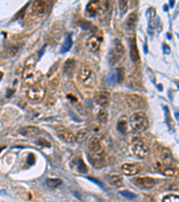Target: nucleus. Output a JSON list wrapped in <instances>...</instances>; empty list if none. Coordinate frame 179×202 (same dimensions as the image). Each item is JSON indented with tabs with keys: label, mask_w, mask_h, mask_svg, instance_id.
<instances>
[{
	"label": "nucleus",
	"mask_w": 179,
	"mask_h": 202,
	"mask_svg": "<svg viewBox=\"0 0 179 202\" xmlns=\"http://www.w3.org/2000/svg\"><path fill=\"white\" fill-rule=\"evenodd\" d=\"M45 92H46V89L44 87L43 84L37 83L34 85H32L27 92V95L29 97V99L34 103H39L41 101L43 100L44 96H45Z\"/></svg>",
	"instance_id": "5"
},
{
	"label": "nucleus",
	"mask_w": 179,
	"mask_h": 202,
	"mask_svg": "<svg viewBox=\"0 0 179 202\" xmlns=\"http://www.w3.org/2000/svg\"><path fill=\"white\" fill-rule=\"evenodd\" d=\"M125 100L129 107L132 109H141L144 106L143 100L136 94H128L126 95Z\"/></svg>",
	"instance_id": "10"
},
{
	"label": "nucleus",
	"mask_w": 179,
	"mask_h": 202,
	"mask_svg": "<svg viewBox=\"0 0 179 202\" xmlns=\"http://www.w3.org/2000/svg\"><path fill=\"white\" fill-rule=\"evenodd\" d=\"M119 194L122 195L123 197L127 198H130V199L135 198L137 197V195H136L135 193L131 192V191H129V190H120V191H119Z\"/></svg>",
	"instance_id": "32"
},
{
	"label": "nucleus",
	"mask_w": 179,
	"mask_h": 202,
	"mask_svg": "<svg viewBox=\"0 0 179 202\" xmlns=\"http://www.w3.org/2000/svg\"><path fill=\"white\" fill-rule=\"evenodd\" d=\"M136 19H137V16L134 13H131L126 21H125V25H124V29H125V32L128 33V34H132L134 31V27H135V24H136Z\"/></svg>",
	"instance_id": "15"
},
{
	"label": "nucleus",
	"mask_w": 179,
	"mask_h": 202,
	"mask_svg": "<svg viewBox=\"0 0 179 202\" xmlns=\"http://www.w3.org/2000/svg\"><path fill=\"white\" fill-rule=\"evenodd\" d=\"M133 183L140 189H150L156 184V180L150 177H135L132 180Z\"/></svg>",
	"instance_id": "7"
},
{
	"label": "nucleus",
	"mask_w": 179,
	"mask_h": 202,
	"mask_svg": "<svg viewBox=\"0 0 179 202\" xmlns=\"http://www.w3.org/2000/svg\"><path fill=\"white\" fill-rule=\"evenodd\" d=\"M118 4H119V8H120V13L123 16L127 10V2L126 1H119Z\"/></svg>",
	"instance_id": "34"
},
{
	"label": "nucleus",
	"mask_w": 179,
	"mask_h": 202,
	"mask_svg": "<svg viewBox=\"0 0 179 202\" xmlns=\"http://www.w3.org/2000/svg\"><path fill=\"white\" fill-rule=\"evenodd\" d=\"M3 75H4V74H3V72H1L0 71V80L2 79V77H3Z\"/></svg>",
	"instance_id": "37"
},
{
	"label": "nucleus",
	"mask_w": 179,
	"mask_h": 202,
	"mask_svg": "<svg viewBox=\"0 0 179 202\" xmlns=\"http://www.w3.org/2000/svg\"><path fill=\"white\" fill-rule=\"evenodd\" d=\"M35 157H34V155H32V154H30L29 155V156H28V160H27V162H28V164H34V162H35V159H34Z\"/></svg>",
	"instance_id": "35"
},
{
	"label": "nucleus",
	"mask_w": 179,
	"mask_h": 202,
	"mask_svg": "<svg viewBox=\"0 0 179 202\" xmlns=\"http://www.w3.org/2000/svg\"><path fill=\"white\" fill-rule=\"evenodd\" d=\"M88 148H89V152L91 153H98V152L104 151L101 137L97 135L92 136L88 142Z\"/></svg>",
	"instance_id": "8"
},
{
	"label": "nucleus",
	"mask_w": 179,
	"mask_h": 202,
	"mask_svg": "<svg viewBox=\"0 0 179 202\" xmlns=\"http://www.w3.org/2000/svg\"><path fill=\"white\" fill-rule=\"evenodd\" d=\"M173 6H174V1H171V2H170V7H172Z\"/></svg>",
	"instance_id": "39"
},
{
	"label": "nucleus",
	"mask_w": 179,
	"mask_h": 202,
	"mask_svg": "<svg viewBox=\"0 0 179 202\" xmlns=\"http://www.w3.org/2000/svg\"><path fill=\"white\" fill-rule=\"evenodd\" d=\"M108 181L111 185H113L116 188H119L123 185V178H122V176L117 175V174H114V175L109 176Z\"/></svg>",
	"instance_id": "22"
},
{
	"label": "nucleus",
	"mask_w": 179,
	"mask_h": 202,
	"mask_svg": "<svg viewBox=\"0 0 179 202\" xmlns=\"http://www.w3.org/2000/svg\"><path fill=\"white\" fill-rule=\"evenodd\" d=\"M175 118L179 120V112H175Z\"/></svg>",
	"instance_id": "38"
},
{
	"label": "nucleus",
	"mask_w": 179,
	"mask_h": 202,
	"mask_svg": "<svg viewBox=\"0 0 179 202\" xmlns=\"http://www.w3.org/2000/svg\"><path fill=\"white\" fill-rule=\"evenodd\" d=\"M80 83L87 88H92L96 83V75L94 71L88 66H83L78 73Z\"/></svg>",
	"instance_id": "1"
},
{
	"label": "nucleus",
	"mask_w": 179,
	"mask_h": 202,
	"mask_svg": "<svg viewBox=\"0 0 179 202\" xmlns=\"http://www.w3.org/2000/svg\"><path fill=\"white\" fill-rule=\"evenodd\" d=\"M163 173L165 175H167V176H174V175H176L177 174V172L175 168L171 167V166H166L165 169L162 170Z\"/></svg>",
	"instance_id": "30"
},
{
	"label": "nucleus",
	"mask_w": 179,
	"mask_h": 202,
	"mask_svg": "<svg viewBox=\"0 0 179 202\" xmlns=\"http://www.w3.org/2000/svg\"><path fill=\"white\" fill-rule=\"evenodd\" d=\"M39 132H40V129L37 127H34V126H28V127L22 129V130H21V133L24 136L28 137V138L34 137V136L38 135Z\"/></svg>",
	"instance_id": "21"
},
{
	"label": "nucleus",
	"mask_w": 179,
	"mask_h": 202,
	"mask_svg": "<svg viewBox=\"0 0 179 202\" xmlns=\"http://www.w3.org/2000/svg\"><path fill=\"white\" fill-rule=\"evenodd\" d=\"M86 12L90 16H96L99 12H100V6L99 1H91L87 5Z\"/></svg>",
	"instance_id": "18"
},
{
	"label": "nucleus",
	"mask_w": 179,
	"mask_h": 202,
	"mask_svg": "<svg viewBox=\"0 0 179 202\" xmlns=\"http://www.w3.org/2000/svg\"><path fill=\"white\" fill-rule=\"evenodd\" d=\"M130 123L135 131L142 132L148 128L149 121L146 114L142 112H136L130 117Z\"/></svg>",
	"instance_id": "2"
},
{
	"label": "nucleus",
	"mask_w": 179,
	"mask_h": 202,
	"mask_svg": "<svg viewBox=\"0 0 179 202\" xmlns=\"http://www.w3.org/2000/svg\"><path fill=\"white\" fill-rule=\"evenodd\" d=\"M117 129L123 133V134H125L126 131H127V122H126V120L122 118L119 120V121L117 122Z\"/></svg>",
	"instance_id": "28"
},
{
	"label": "nucleus",
	"mask_w": 179,
	"mask_h": 202,
	"mask_svg": "<svg viewBox=\"0 0 179 202\" xmlns=\"http://www.w3.org/2000/svg\"><path fill=\"white\" fill-rule=\"evenodd\" d=\"M47 8H48V3L46 1H42V0H41V1H34L32 3L33 12L40 16H42L43 15L46 14Z\"/></svg>",
	"instance_id": "13"
},
{
	"label": "nucleus",
	"mask_w": 179,
	"mask_h": 202,
	"mask_svg": "<svg viewBox=\"0 0 179 202\" xmlns=\"http://www.w3.org/2000/svg\"><path fill=\"white\" fill-rule=\"evenodd\" d=\"M57 136L59 137V138L62 139L66 143L72 144V143L76 141L75 135L66 128H64V127L58 128L57 130Z\"/></svg>",
	"instance_id": "9"
},
{
	"label": "nucleus",
	"mask_w": 179,
	"mask_h": 202,
	"mask_svg": "<svg viewBox=\"0 0 179 202\" xmlns=\"http://www.w3.org/2000/svg\"><path fill=\"white\" fill-rule=\"evenodd\" d=\"M72 46H73V39H72V36L69 35L66 37V41H64V43L61 47V52L65 53V52L68 51L72 48Z\"/></svg>",
	"instance_id": "25"
},
{
	"label": "nucleus",
	"mask_w": 179,
	"mask_h": 202,
	"mask_svg": "<svg viewBox=\"0 0 179 202\" xmlns=\"http://www.w3.org/2000/svg\"><path fill=\"white\" fill-rule=\"evenodd\" d=\"M124 79V69L120 67L116 69V81L117 83H122Z\"/></svg>",
	"instance_id": "31"
},
{
	"label": "nucleus",
	"mask_w": 179,
	"mask_h": 202,
	"mask_svg": "<svg viewBox=\"0 0 179 202\" xmlns=\"http://www.w3.org/2000/svg\"><path fill=\"white\" fill-rule=\"evenodd\" d=\"M62 181L60 179H49L47 180V185L50 188H56L61 185Z\"/></svg>",
	"instance_id": "29"
},
{
	"label": "nucleus",
	"mask_w": 179,
	"mask_h": 202,
	"mask_svg": "<svg viewBox=\"0 0 179 202\" xmlns=\"http://www.w3.org/2000/svg\"><path fill=\"white\" fill-rule=\"evenodd\" d=\"M94 101H95V103L98 104L99 105H100L102 107H105L109 103V94L108 92H99L95 94Z\"/></svg>",
	"instance_id": "16"
},
{
	"label": "nucleus",
	"mask_w": 179,
	"mask_h": 202,
	"mask_svg": "<svg viewBox=\"0 0 179 202\" xmlns=\"http://www.w3.org/2000/svg\"><path fill=\"white\" fill-rule=\"evenodd\" d=\"M41 75V72L37 71L35 69L34 64H31V65L26 66V67L24 71L23 77H24V82L27 84H30L32 86V85H34L37 83H39Z\"/></svg>",
	"instance_id": "4"
},
{
	"label": "nucleus",
	"mask_w": 179,
	"mask_h": 202,
	"mask_svg": "<svg viewBox=\"0 0 179 202\" xmlns=\"http://www.w3.org/2000/svg\"><path fill=\"white\" fill-rule=\"evenodd\" d=\"M70 165L74 172H77L79 173H86L88 172V167L80 157H74L71 161Z\"/></svg>",
	"instance_id": "11"
},
{
	"label": "nucleus",
	"mask_w": 179,
	"mask_h": 202,
	"mask_svg": "<svg viewBox=\"0 0 179 202\" xmlns=\"http://www.w3.org/2000/svg\"><path fill=\"white\" fill-rule=\"evenodd\" d=\"M0 193H4V190H0Z\"/></svg>",
	"instance_id": "41"
},
{
	"label": "nucleus",
	"mask_w": 179,
	"mask_h": 202,
	"mask_svg": "<svg viewBox=\"0 0 179 202\" xmlns=\"http://www.w3.org/2000/svg\"><path fill=\"white\" fill-rule=\"evenodd\" d=\"M107 84L109 86L114 85L117 81H116V70H112L107 76Z\"/></svg>",
	"instance_id": "27"
},
{
	"label": "nucleus",
	"mask_w": 179,
	"mask_h": 202,
	"mask_svg": "<svg viewBox=\"0 0 179 202\" xmlns=\"http://www.w3.org/2000/svg\"><path fill=\"white\" fill-rule=\"evenodd\" d=\"M108 111L103 107L102 109L99 110V113H98V120L101 124H107L108 122Z\"/></svg>",
	"instance_id": "24"
},
{
	"label": "nucleus",
	"mask_w": 179,
	"mask_h": 202,
	"mask_svg": "<svg viewBox=\"0 0 179 202\" xmlns=\"http://www.w3.org/2000/svg\"><path fill=\"white\" fill-rule=\"evenodd\" d=\"M176 84H177V87L179 88V81H177V82H176Z\"/></svg>",
	"instance_id": "40"
},
{
	"label": "nucleus",
	"mask_w": 179,
	"mask_h": 202,
	"mask_svg": "<svg viewBox=\"0 0 179 202\" xmlns=\"http://www.w3.org/2000/svg\"><path fill=\"white\" fill-rule=\"evenodd\" d=\"M100 43H101V37H99L98 35L91 36L87 41V46H88L89 50L92 52H96L99 50Z\"/></svg>",
	"instance_id": "14"
},
{
	"label": "nucleus",
	"mask_w": 179,
	"mask_h": 202,
	"mask_svg": "<svg viewBox=\"0 0 179 202\" xmlns=\"http://www.w3.org/2000/svg\"><path fill=\"white\" fill-rule=\"evenodd\" d=\"M162 202H179V197L176 195H168L163 198Z\"/></svg>",
	"instance_id": "33"
},
{
	"label": "nucleus",
	"mask_w": 179,
	"mask_h": 202,
	"mask_svg": "<svg viewBox=\"0 0 179 202\" xmlns=\"http://www.w3.org/2000/svg\"><path fill=\"white\" fill-rule=\"evenodd\" d=\"M88 135H89V131L86 129H83L79 130L78 133H77V135L75 136L76 137V141L79 142V143L83 142L87 138Z\"/></svg>",
	"instance_id": "26"
},
{
	"label": "nucleus",
	"mask_w": 179,
	"mask_h": 202,
	"mask_svg": "<svg viewBox=\"0 0 179 202\" xmlns=\"http://www.w3.org/2000/svg\"><path fill=\"white\" fill-rule=\"evenodd\" d=\"M75 67V61L72 58L66 60V62L64 65V71L66 74H72Z\"/></svg>",
	"instance_id": "23"
},
{
	"label": "nucleus",
	"mask_w": 179,
	"mask_h": 202,
	"mask_svg": "<svg viewBox=\"0 0 179 202\" xmlns=\"http://www.w3.org/2000/svg\"><path fill=\"white\" fill-rule=\"evenodd\" d=\"M131 150L133 154L139 158H145L150 153V150L147 145L140 139H136L133 142L131 146Z\"/></svg>",
	"instance_id": "6"
},
{
	"label": "nucleus",
	"mask_w": 179,
	"mask_h": 202,
	"mask_svg": "<svg viewBox=\"0 0 179 202\" xmlns=\"http://www.w3.org/2000/svg\"><path fill=\"white\" fill-rule=\"evenodd\" d=\"M140 171V168L138 165L133 164H124L122 165V172L128 176L131 175H134L136 173H138Z\"/></svg>",
	"instance_id": "17"
},
{
	"label": "nucleus",
	"mask_w": 179,
	"mask_h": 202,
	"mask_svg": "<svg viewBox=\"0 0 179 202\" xmlns=\"http://www.w3.org/2000/svg\"><path fill=\"white\" fill-rule=\"evenodd\" d=\"M160 157H161V161L162 164L166 167V166H171L172 164V155L170 153V151L166 148H163L160 154Z\"/></svg>",
	"instance_id": "19"
},
{
	"label": "nucleus",
	"mask_w": 179,
	"mask_h": 202,
	"mask_svg": "<svg viewBox=\"0 0 179 202\" xmlns=\"http://www.w3.org/2000/svg\"><path fill=\"white\" fill-rule=\"evenodd\" d=\"M130 56L133 61H137L140 59V54H139V50L137 48V44H136V41L135 39H133L131 41V45H130Z\"/></svg>",
	"instance_id": "20"
},
{
	"label": "nucleus",
	"mask_w": 179,
	"mask_h": 202,
	"mask_svg": "<svg viewBox=\"0 0 179 202\" xmlns=\"http://www.w3.org/2000/svg\"><path fill=\"white\" fill-rule=\"evenodd\" d=\"M124 54V47L122 41L118 39H116L113 47V58H115L116 61H117Z\"/></svg>",
	"instance_id": "12"
},
{
	"label": "nucleus",
	"mask_w": 179,
	"mask_h": 202,
	"mask_svg": "<svg viewBox=\"0 0 179 202\" xmlns=\"http://www.w3.org/2000/svg\"><path fill=\"white\" fill-rule=\"evenodd\" d=\"M88 158H89V161L91 164V165L98 169L107 166L109 163L108 156L107 153L105 152V150L101 151V152H98V153L89 152Z\"/></svg>",
	"instance_id": "3"
},
{
	"label": "nucleus",
	"mask_w": 179,
	"mask_h": 202,
	"mask_svg": "<svg viewBox=\"0 0 179 202\" xmlns=\"http://www.w3.org/2000/svg\"><path fill=\"white\" fill-rule=\"evenodd\" d=\"M163 48H164V51H165V53H169L170 52V49H169V47H167L166 44H164L163 45Z\"/></svg>",
	"instance_id": "36"
}]
</instances>
